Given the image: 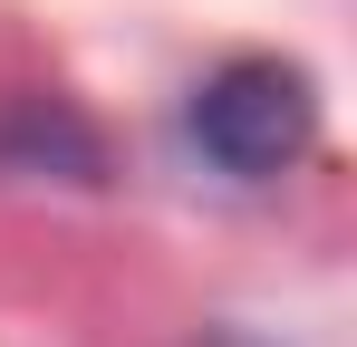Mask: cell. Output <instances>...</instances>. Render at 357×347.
<instances>
[{
	"label": "cell",
	"mask_w": 357,
	"mask_h": 347,
	"mask_svg": "<svg viewBox=\"0 0 357 347\" xmlns=\"http://www.w3.org/2000/svg\"><path fill=\"white\" fill-rule=\"evenodd\" d=\"M183 135L203 145L213 174L271 183V174H290L299 155L319 145V87H309V68H290V58H222V68L193 87Z\"/></svg>",
	"instance_id": "6da1fadb"
},
{
	"label": "cell",
	"mask_w": 357,
	"mask_h": 347,
	"mask_svg": "<svg viewBox=\"0 0 357 347\" xmlns=\"http://www.w3.org/2000/svg\"><path fill=\"white\" fill-rule=\"evenodd\" d=\"M0 174H59V183H97L107 174V145L97 125L59 97H10L0 107Z\"/></svg>",
	"instance_id": "7a4b0ae2"
}]
</instances>
